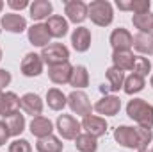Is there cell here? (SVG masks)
<instances>
[{"instance_id": "cell-37", "label": "cell", "mask_w": 153, "mask_h": 152, "mask_svg": "<svg viewBox=\"0 0 153 152\" xmlns=\"http://www.w3.org/2000/svg\"><path fill=\"white\" fill-rule=\"evenodd\" d=\"M4 113V91H0V116Z\"/></svg>"}, {"instance_id": "cell-35", "label": "cell", "mask_w": 153, "mask_h": 152, "mask_svg": "<svg viewBox=\"0 0 153 152\" xmlns=\"http://www.w3.org/2000/svg\"><path fill=\"white\" fill-rule=\"evenodd\" d=\"M7 5H9L11 9H16V11H22V9H25V7H30L29 0H7Z\"/></svg>"}, {"instance_id": "cell-5", "label": "cell", "mask_w": 153, "mask_h": 152, "mask_svg": "<svg viewBox=\"0 0 153 152\" xmlns=\"http://www.w3.org/2000/svg\"><path fill=\"white\" fill-rule=\"evenodd\" d=\"M55 127H57L61 138H64V140H76V136L80 134V129H82L80 122L71 114H59Z\"/></svg>"}, {"instance_id": "cell-34", "label": "cell", "mask_w": 153, "mask_h": 152, "mask_svg": "<svg viewBox=\"0 0 153 152\" xmlns=\"http://www.w3.org/2000/svg\"><path fill=\"white\" fill-rule=\"evenodd\" d=\"M11 72L9 70H5V68H0V91L5 88V86H9L11 84Z\"/></svg>"}, {"instance_id": "cell-7", "label": "cell", "mask_w": 153, "mask_h": 152, "mask_svg": "<svg viewBox=\"0 0 153 152\" xmlns=\"http://www.w3.org/2000/svg\"><path fill=\"white\" fill-rule=\"evenodd\" d=\"M82 129H85L87 134L94 136V138H100L107 132V120L103 116H96V114H89V116H84V120L80 122Z\"/></svg>"}, {"instance_id": "cell-1", "label": "cell", "mask_w": 153, "mask_h": 152, "mask_svg": "<svg viewBox=\"0 0 153 152\" xmlns=\"http://www.w3.org/2000/svg\"><path fill=\"white\" fill-rule=\"evenodd\" d=\"M114 140L125 149H148L153 140V131L146 127H130V125H119L114 129Z\"/></svg>"}, {"instance_id": "cell-20", "label": "cell", "mask_w": 153, "mask_h": 152, "mask_svg": "<svg viewBox=\"0 0 153 152\" xmlns=\"http://www.w3.org/2000/svg\"><path fill=\"white\" fill-rule=\"evenodd\" d=\"M29 9H30V18L36 22H41V20H48L52 16L53 5L50 0H34Z\"/></svg>"}, {"instance_id": "cell-22", "label": "cell", "mask_w": 153, "mask_h": 152, "mask_svg": "<svg viewBox=\"0 0 153 152\" xmlns=\"http://www.w3.org/2000/svg\"><path fill=\"white\" fill-rule=\"evenodd\" d=\"M4 122H5L11 136H20L25 131V114H22L20 111L4 116Z\"/></svg>"}, {"instance_id": "cell-41", "label": "cell", "mask_w": 153, "mask_h": 152, "mask_svg": "<svg viewBox=\"0 0 153 152\" xmlns=\"http://www.w3.org/2000/svg\"><path fill=\"white\" fill-rule=\"evenodd\" d=\"M150 84H152V88H153V74H152V79H150Z\"/></svg>"}, {"instance_id": "cell-38", "label": "cell", "mask_w": 153, "mask_h": 152, "mask_svg": "<svg viewBox=\"0 0 153 152\" xmlns=\"http://www.w3.org/2000/svg\"><path fill=\"white\" fill-rule=\"evenodd\" d=\"M100 91L107 95V91H111V90H109V86H105V84H102V86H100Z\"/></svg>"}, {"instance_id": "cell-39", "label": "cell", "mask_w": 153, "mask_h": 152, "mask_svg": "<svg viewBox=\"0 0 153 152\" xmlns=\"http://www.w3.org/2000/svg\"><path fill=\"white\" fill-rule=\"evenodd\" d=\"M2 9H4V2L0 0V13H2Z\"/></svg>"}, {"instance_id": "cell-31", "label": "cell", "mask_w": 153, "mask_h": 152, "mask_svg": "<svg viewBox=\"0 0 153 152\" xmlns=\"http://www.w3.org/2000/svg\"><path fill=\"white\" fill-rule=\"evenodd\" d=\"M16 111H20V97L14 91H5L4 93V113H2V116L13 114Z\"/></svg>"}, {"instance_id": "cell-6", "label": "cell", "mask_w": 153, "mask_h": 152, "mask_svg": "<svg viewBox=\"0 0 153 152\" xmlns=\"http://www.w3.org/2000/svg\"><path fill=\"white\" fill-rule=\"evenodd\" d=\"M68 106L78 116H89L91 111H93V106H91L89 97L84 91H80V90H73L68 95Z\"/></svg>"}, {"instance_id": "cell-26", "label": "cell", "mask_w": 153, "mask_h": 152, "mask_svg": "<svg viewBox=\"0 0 153 152\" xmlns=\"http://www.w3.org/2000/svg\"><path fill=\"white\" fill-rule=\"evenodd\" d=\"M36 149H38V152H62L64 143H62L57 136L50 134V136H46V138L38 140Z\"/></svg>"}, {"instance_id": "cell-2", "label": "cell", "mask_w": 153, "mask_h": 152, "mask_svg": "<svg viewBox=\"0 0 153 152\" xmlns=\"http://www.w3.org/2000/svg\"><path fill=\"white\" fill-rule=\"evenodd\" d=\"M126 114L128 118L137 122L139 127H146V129L153 127V106L143 99H132L126 104Z\"/></svg>"}, {"instance_id": "cell-36", "label": "cell", "mask_w": 153, "mask_h": 152, "mask_svg": "<svg viewBox=\"0 0 153 152\" xmlns=\"http://www.w3.org/2000/svg\"><path fill=\"white\" fill-rule=\"evenodd\" d=\"M9 136H11V134H9V129H7L5 122H4V120H0V147L7 143Z\"/></svg>"}, {"instance_id": "cell-28", "label": "cell", "mask_w": 153, "mask_h": 152, "mask_svg": "<svg viewBox=\"0 0 153 152\" xmlns=\"http://www.w3.org/2000/svg\"><path fill=\"white\" fill-rule=\"evenodd\" d=\"M75 147L78 152H96L98 150V138L84 132V134H78L75 140Z\"/></svg>"}, {"instance_id": "cell-3", "label": "cell", "mask_w": 153, "mask_h": 152, "mask_svg": "<svg viewBox=\"0 0 153 152\" xmlns=\"http://www.w3.org/2000/svg\"><path fill=\"white\" fill-rule=\"evenodd\" d=\"M87 18L98 27H107L114 20V9L112 4L107 0H93L87 4Z\"/></svg>"}, {"instance_id": "cell-43", "label": "cell", "mask_w": 153, "mask_h": 152, "mask_svg": "<svg viewBox=\"0 0 153 152\" xmlns=\"http://www.w3.org/2000/svg\"><path fill=\"white\" fill-rule=\"evenodd\" d=\"M152 152H153V149H152Z\"/></svg>"}, {"instance_id": "cell-10", "label": "cell", "mask_w": 153, "mask_h": 152, "mask_svg": "<svg viewBox=\"0 0 153 152\" xmlns=\"http://www.w3.org/2000/svg\"><path fill=\"white\" fill-rule=\"evenodd\" d=\"M93 109L103 116H116L121 109V100L116 95H105L93 106Z\"/></svg>"}, {"instance_id": "cell-25", "label": "cell", "mask_w": 153, "mask_h": 152, "mask_svg": "<svg viewBox=\"0 0 153 152\" xmlns=\"http://www.w3.org/2000/svg\"><path fill=\"white\" fill-rule=\"evenodd\" d=\"M134 27L143 34H153V13H143L132 16Z\"/></svg>"}, {"instance_id": "cell-27", "label": "cell", "mask_w": 153, "mask_h": 152, "mask_svg": "<svg viewBox=\"0 0 153 152\" xmlns=\"http://www.w3.org/2000/svg\"><path fill=\"white\" fill-rule=\"evenodd\" d=\"M134 48L139 52V54H153V34H143V32H137L134 36Z\"/></svg>"}, {"instance_id": "cell-17", "label": "cell", "mask_w": 153, "mask_h": 152, "mask_svg": "<svg viewBox=\"0 0 153 152\" xmlns=\"http://www.w3.org/2000/svg\"><path fill=\"white\" fill-rule=\"evenodd\" d=\"M29 127H30L32 136H36L38 140L50 136L52 131H53V123H52V120L46 118V116H43V114H41V116H34Z\"/></svg>"}, {"instance_id": "cell-18", "label": "cell", "mask_w": 153, "mask_h": 152, "mask_svg": "<svg viewBox=\"0 0 153 152\" xmlns=\"http://www.w3.org/2000/svg\"><path fill=\"white\" fill-rule=\"evenodd\" d=\"M134 61H135V56L130 50H114L112 52V66L123 74L134 68Z\"/></svg>"}, {"instance_id": "cell-23", "label": "cell", "mask_w": 153, "mask_h": 152, "mask_svg": "<svg viewBox=\"0 0 153 152\" xmlns=\"http://www.w3.org/2000/svg\"><path fill=\"white\" fill-rule=\"evenodd\" d=\"M46 104L50 109L53 111H61L64 109V106L68 104V97L59 90V88H50L46 91Z\"/></svg>"}, {"instance_id": "cell-24", "label": "cell", "mask_w": 153, "mask_h": 152, "mask_svg": "<svg viewBox=\"0 0 153 152\" xmlns=\"http://www.w3.org/2000/svg\"><path fill=\"white\" fill-rule=\"evenodd\" d=\"M70 86L75 90H84L89 86V72L85 66H82V65L73 66V72L70 77Z\"/></svg>"}, {"instance_id": "cell-21", "label": "cell", "mask_w": 153, "mask_h": 152, "mask_svg": "<svg viewBox=\"0 0 153 152\" xmlns=\"http://www.w3.org/2000/svg\"><path fill=\"white\" fill-rule=\"evenodd\" d=\"M117 9L121 11H132L134 14H143V13H150V0H116Z\"/></svg>"}, {"instance_id": "cell-8", "label": "cell", "mask_w": 153, "mask_h": 152, "mask_svg": "<svg viewBox=\"0 0 153 152\" xmlns=\"http://www.w3.org/2000/svg\"><path fill=\"white\" fill-rule=\"evenodd\" d=\"M64 14L71 23H82L87 18V4L82 0H68L64 2Z\"/></svg>"}, {"instance_id": "cell-13", "label": "cell", "mask_w": 153, "mask_h": 152, "mask_svg": "<svg viewBox=\"0 0 153 152\" xmlns=\"http://www.w3.org/2000/svg\"><path fill=\"white\" fill-rule=\"evenodd\" d=\"M0 25H2V29H5L7 32H13V34H20L25 29H29L27 27V20L22 14H18V13H7V14H4L2 20H0Z\"/></svg>"}, {"instance_id": "cell-29", "label": "cell", "mask_w": 153, "mask_h": 152, "mask_svg": "<svg viewBox=\"0 0 153 152\" xmlns=\"http://www.w3.org/2000/svg\"><path fill=\"white\" fill-rule=\"evenodd\" d=\"M144 90V79L135 74H130L128 77H125V84H123V91L126 95H135L139 91Z\"/></svg>"}, {"instance_id": "cell-11", "label": "cell", "mask_w": 153, "mask_h": 152, "mask_svg": "<svg viewBox=\"0 0 153 152\" xmlns=\"http://www.w3.org/2000/svg\"><path fill=\"white\" fill-rule=\"evenodd\" d=\"M43 108H45V104H43V100H41V97L38 93H25L20 99V109L27 114H32V118L41 116Z\"/></svg>"}, {"instance_id": "cell-4", "label": "cell", "mask_w": 153, "mask_h": 152, "mask_svg": "<svg viewBox=\"0 0 153 152\" xmlns=\"http://www.w3.org/2000/svg\"><path fill=\"white\" fill-rule=\"evenodd\" d=\"M39 56H41L43 63L48 66H55V65H62V63L70 61V50L62 43H50L48 47H45L41 50Z\"/></svg>"}, {"instance_id": "cell-16", "label": "cell", "mask_w": 153, "mask_h": 152, "mask_svg": "<svg viewBox=\"0 0 153 152\" xmlns=\"http://www.w3.org/2000/svg\"><path fill=\"white\" fill-rule=\"evenodd\" d=\"M46 29H48V34L52 38H64L68 34V20L62 18L61 14H52L48 20H46Z\"/></svg>"}, {"instance_id": "cell-32", "label": "cell", "mask_w": 153, "mask_h": 152, "mask_svg": "<svg viewBox=\"0 0 153 152\" xmlns=\"http://www.w3.org/2000/svg\"><path fill=\"white\" fill-rule=\"evenodd\" d=\"M134 74L139 77H144L148 75L150 72H152V63H150V59L148 57H143V56H135V61H134Z\"/></svg>"}, {"instance_id": "cell-14", "label": "cell", "mask_w": 153, "mask_h": 152, "mask_svg": "<svg viewBox=\"0 0 153 152\" xmlns=\"http://www.w3.org/2000/svg\"><path fill=\"white\" fill-rule=\"evenodd\" d=\"M73 72V66L68 63H62V65H55V66H48V77L53 84H70V77Z\"/></svg>"}, {"instance_id": "cell-9", "label": "cell", "mask_w": 153, "mask_h": 152, "mask_svg": "<svg viewBox=\"0 0 153 152\" xmlns=\"http://www.w3.org/2000/svg\"><path fill=\"white\" fill-rule=\"evenodd\" d=\"M43 59L39 54L34 52H29L23 59H22V65H20V70L25 77H38L43 74Z\"/></svg>"}, {"instance_id": "cell-15", "label": "cell", "mask_w": 153, "mask_h": 152, "mask_svg": "<svg viewBox=\"0 0 153 152\" xmlns=\"http://www.w3.org/2000/svg\"><path fill=\"white\" fill-rule=\"evenodd\" d=\"M109 41H111V45H112L114 50H130L134 47V36L126 29H123V27L114 29Z\"/></svg>"}, {"instance_id": "cell-30", "label": "cell", "mask_w": 153, "mask_h": 152, "mask_svg": "<svg viewBox=\"0 0 153 152\" xmlns=\"http://www.w3.org/2000/svg\"><path fill=\"white\" fill-rule=\"evenodd\" d=\"M105 75H107V81H109V90L111 91H119L123 90V84H125V74L119 72L117 68L111 66L105 70Z\"/></svg>"}, {"instance_id": "cell-19", "label": "cell", "mask_w": 153, "mask_h": 152, "mask_svg": "<svg viewBox=\"0 0 153 152\" xmlns=\"http://www.w3.org/2000/svg\"><path fill=\"white\" fill-rule=\"evenodd\" d=\"M71 45L76 52H87L91 47V31L87 27H76L71 34Z\"/></svg>"}, {"instance_id": "cell-33", "label": "cell", "mask_w": 153, "mask_h": 152, "mask_svg": "<svg viewBox=\"0 0 153 152\" xmlns=\"http://www.w3.org/2000/svg\"><path fill=\"white\" fill-rule=\"evenodd\" d=\"M9 152H32V147L27 140H14L11 145H9Z\"/></svg>"}, {"instance_id": "cell-40", "label": "cell", "mask_w": 153, "mask_h": 152, "mask_svg": "<svg viewBox=\"0 0 153 152\" xmlns=\"http://www.w3.org/2000/svg\"><path fill=\"white\" fill-rule=\"evenodd\" d=\"M137 152H152V150H148V149H141V150H137Z\"/></svg>"}, {"instance_id": "cell-42", "label": "cell", "mask_w": 153, "mask_h": 152, "mask_svg": "<svg viewBox=\"0 0 153 152\" xmlns=\"http://www.w3.org/2000/svg\"><path fill=\"white\" fill-rule=\"evenodd\" d=\"M0 61H2V48H0Z\"/></svg>"}, {"instance_id": "cell-12", "label": "cell", "mask_w": 153, "mask_h": 152, "mask_svg": "<svg viewBox=\"0 0 153 152\" xmlns=\"http://www.w3.org/2000/svg\"><path fill=\"white\" fill-rule=\"evenodd\" d=\"M27 38H29V41H30V45L45 48V47L50 45L52 36L48 34V29H46L45 23H34L32 27L27 29Z\"/></svg>"}]
</instances>
